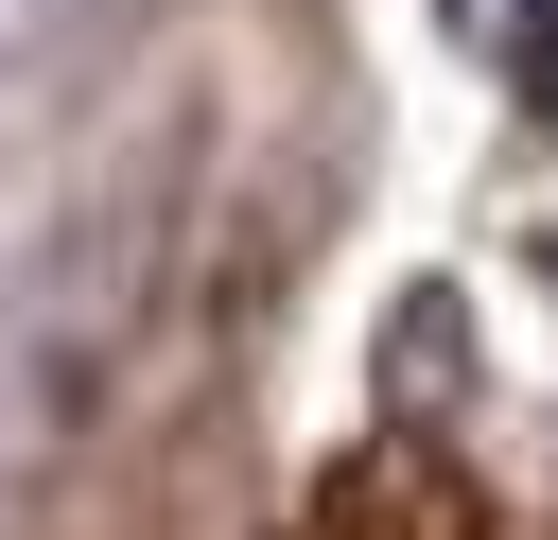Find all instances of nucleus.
<instances>
[{"label":"nucleus","instance_id":"1","mask_svg":"<svg viewBox=\"0 0 558 540\" xmlns=\"http://www.w3.org/2000/svg\"><path fill=\"white\" fill-rule=\"evenodd\" d=\"M70 17H87V0H0V70H17V52H52Z\"/></svg>","mask_w":558,"mask_h":540}]
</instances>
